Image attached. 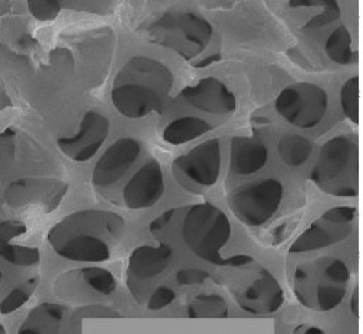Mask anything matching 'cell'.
<instances>
[{"mask_svg":"<svg viewBox=\"0 0 363 334\" xmlns=\"http://www.w3.org/2000/svg\"><path fill=\"white\" fill-rule=\"evenodd\" d=\"M352 313L357 316V292H354L352 296Z\"/></svg>","mask_w":363,"mask_h":334,"instance_id":"obj_38","label":"cell"},{"mask_svg":"<svg viewBox=\"0 0 363 334\" xmlns=\"http://www.w3.org/2000/svg\"><path fill=\"white\" fill-rule=\"evenodd\" d=\"M172 87L173 74L162 62L135 55L116 73L111 99L121 115L140 119L162 113L169 104Z\"/></svg>","mask_w":363,"mask_h":334,"instance_id":"obj_2","label":"cell"},{"mask_svg":"<svg viewBox=\"0 0 363 334\" xmlns=\"http://www.w3.org/2000/svg\"><path fill=\"white\" fill-rule=\"evenodd\" d=\"M109 119L98 111H89L82 118L79 131L72 137H60L57 140V145L70 160L84 163L101 150L109 135Z\"/></svg>","mask_w":363,"mask_h":334,"instance_id":"obj_9","label":"cell"},{"mask_svg":"<svg viewBox=\"0 0 363 334\" xmlns=\"http://www.w3.org/2000/svg\"><path fill=\"white\" fill-rule=\"evenodd\" d=\"M350 233V224H335L321 218L320 221L311 224L292 243L289 252L296 255L321 250L343 241Z\"/></svg>","mask_w":363,"mask_h":334,"instance_id":"obj_16","label":"cell"},{"mask_svg":"<svg viewBox=\"0 0 363 334\" xmlns=\"http://www.w3.org/2000/svg\"><path fill=\"white\" fill-rule=\"evenodd\" d=\"M269 160V150L264 143L250 137H234L231 140V170L238 176H250L262 170Z\"/></svg>","mask_w":363,"mask_h":334,"instance_id":"obj_17","label":"cell"},{"mask_svg":"<svg viewBox=\"0 0 363 334\" xmlns=\"http://www.w3.org/2000/svg\"><path fill=\"white\" fill-rule=\"evenodd\" d=\"M340 105L346 118L353 124L359 123V79L356 76L346 80L340 89Z\"/></svg>","mask_w":363,"mask_h":334,"instance_id":"obj_28","label":"cell"},{"mask_svg":"<svg viewBox=\"0 0 363 334\" xmlns=\"http://www.w3.org/2000/svg\"><path fill=\"white\" fill-rule=\"evenodd\" d=\"M288 6L292 9L296 8H321V15L313 18L304 26L306 31H314V29L324 28L333 22H336L342 16V8L339 0H288Z\"/></svg>","mask_w":363,"mask_h":334,"instance_id":"obj_23","label":"cell"},{"mask_svg":"<svg viewBox=\"0 0 363 334\" xmlns=\"http://www.w3.org/2000/svg\"><path fill=\"white\" fill-rule=\"evenodd\" d=\"M69 187L62 180L22 177L6 187L4 194L5 205L13 209L38 208L52 211L62 202Z\"/></svg>","mask_w":363,"mask_h":334,"instance_id":"obj_8","label":"cell"},{"mask_svg":"<svg viewBox=\"0 0 363 334\" xmlns=\"http://www.w3.org/2000/svg\"><path fill=\"white\" fill-rule=\"evenodd\" d=\"M191 106L211 115H228L237 109V98L225 83L216 77H205L186 86L180 92Z\"/></svg>","mask_w":363,"mask_h":334,"instance_id":"obj_12","label":"cell"},{"mask_svg":"<svg viewBox=\"0 0 363 334\" xmlns=\"http://www.w3.org/2000/svg\"><path fill=\"white\" fill-rule=\"evenodd\" d=\"M284 199V185L278 179H263L240 187L228 196L234 216L250 227H260L274 217Z\"/></svg>","mask_w":363,"mask_h":334,"instance_id":"obj_7","label":"cell"},{"mask_svg":"<svg viewBox=\"0 0 363 334\" xmlns=\"http://www.w3.org/2000/svg\"><path fill=\"white\" fill-rule=\"evenodd\" d=\"M121 314L109 307L99 306V304H94V306L79 308L73 318L74 320H83V318H119Z\"/></svg>","mask_w":363,"mask_h":334,"instance_id":"obj_32","label":"cell"},{"mask_svg":"<svg viewBox=\"0 0 363 334\" xmlns=\"http://www.w3.org/2000/svg\"><path fill=\"white\" fill-rule=\"evenodd\" d=\"M26 231L28 227L19 220H5L0 223V257L5 262L19 267L40 263V249L18 241L26 235Z\"/></svg>","mask_w":363,"mask_h":334,"instance_id":"obj_15","label":"cell"},{"mask_svg":"<svg viewBox=\"0 0 363 334\" xmlns=\"http://www.w3.org/2000/svg\"><path fill=\"white\" fill-rule=\"evenodd\" d=\"M189 318H227L230 316L228 304L221 295H198L188 304Z\"/></svg>","mask_w":363,"mask_h":334,"instance_id":"obj_25","label":"cell"},{"mask_svg":"<svg viewBox=\"0 0 363 334\" xmlns=\"http://www.w3.org/2000/svg\"><path fill=\"white\" fill-rule=\"evenodd\" d=\"M124 227L125 221L112 212L83 209L57 223L48 231L47 240L60 257L99 263L111 257V240H118Z\"/></svg>","mask_w":363,"mask_h":334,"instance_id":"obj_1","label":"cell"},{"mask_svg":"<svg viewBox=\"0 0 363 334\" xmlns=\"http://www.w3.org/2000/svg\"><path fill=\"white\" fill-rule=\"evenodd\" d=\"M323 275L333 282L347 285L350 279V270L342 259H327L324 262Z\"/></svg>","mask_w":363,"mask_h":334,"instance_id":"obj_30","label":"cell"},{"mask_svg":"<svg viewBox=\"0 0 363 334\" xmlns=\"http://www.w3.org/2000/svg\"><path fill=\"white\" fill-rule=\"evenodd\" d=\"M357 167L359 150L356 143L346 135H337L321 147L310 179L328 195L353 198L357 195Z\"/></svg>","mask_w":363,"mask_h":334,"instance_id":"obj_4","label":"cell"},{"mask_svg":"<svg viewBox=\"0 0 363 334\" xmlns=\"http://www.w3.org/2000/svg\"><path fill=\"white\" fill-rule=\"evenodd\" d=\"M275 109L294 127L310 130L324 119L328 109V96L325 90L315 83H294L281 90L275 101Z\"/></svg>","mask_w":363,"mask_h":334,"instance_id":"obj_6","label":"cell"},{"mask_svg":"<svg viewBox=\"0 0 363 334\" xmlns=\"http://www.w3.org/2000/svg\"><path fill=\"white\" fill-rule=\"evenodd\" d=\"M0 179H2V166H0Z\"/></svg>","mask_w":363,"mask_h":334,"instance_id":"obj_41","label":"cell"},{"mask_svg":"<svg viewBox=\"0 0 363 334\" xmlns=\"http://www.w3.org/2000/svg\"><path fill=\"white\" fill-rule=\"evenodd\" d=\"M241 310L255 316H266L277 313L284 304V291L277 278L266 269H262L259 277L245 291L235 295Z\"/></svg>","mask_w":363,"mask_h":334,"instance_id":"obj_14","label":"cell"},{"mask_svg":"<svg viewBox=\"0 0 363 334\" xmlns=\"http://www.w3.org/2000/svg\"><path fill=\"white\" fill-rule=\"evenodd\" d=\"M356 217V209L352 206L331 208L321 216L323 220L335 224H352Z\"/></svg>","mask_w":363,"mask_h":334,"instance_id":"obj_33","label":"cell"},{"mask_svg":"<svg viewBox=\"0 0 363 334\" xmlns=\"http://www.w3.org/2000/svg\"><path fill=\"white\" fill-rule=\"evenodd\" d=\"M176 294L172 288L167 286H157L153 294H151L148 302H147V308L150 311H160L166 307H169L170 304L174 301Z\"/></svg>","mask_w":363,"mask_h":334,"instance_id":"obj_31","label":"cell"},{"mask_svg":"<svg viewBox=\"0 0 363 334\" xmlns=\"http://www.w3.org/2000/svg\"><path fill=\"white\" fill-rule=\"evenodd\" d=\"M67 275L101 295H111L116 289V281L112 273L99 266H89L67 272Z\"/></svg>","mask_w":363,"mask_h":334,"instance_id":"obj_24","label":"cell"},{"mask_svg":"<svg viewBox=\"0 0 363 334\" xmlns=\"http://www.w3.org/2000/svg\"><path fill=\"white\" fill-rule=\"evenodd\" d=\"M141 144L131 137H124L106 148L92 172V184L98 188L109 187L123 177L137 162Z\"/></svg>","mask_w":363,"mask_h":334,"instance_id":"obj_11","label":"cell"},{"mask_svg":"<svg viewBox=\"0 0 363 334\" xmlns=\"http://www.w3.org/2000/svg\"><path fill=\"white\" fill-rule=\"evenodd\" d=\"M66 308L60 304L44 302L29 313L19 327L21 334L58 333L62 327Z\"/></svg>","mask_w":363,"mask_h":334,"instance_id":"obj_19","label":"cell"},{"mask_svg":"<svg viewBox=\"0 0 363 334\" xmlns=\"http://www.w3.org/2000/svg\"><path fill=\"white\" fill-rule=\"evenodd\" d=\"M209 278V273L202 269H182L176 273V281L182 286L201 285Z\"/></svg>","mask_w":363,"mask_h":334,"instance_id":"obj_34","label":"cell"},{"mask_svg":"<svg viewBox=\"0 0 363 334\" xmlns=\"http://www.w3.org/2000/svg\"><path fill=\"white\" fill-rule=\"evenodd\" d=\"M164 174L156 160L147 162L124 188V202L130 209H145L156 205L164 194Z\"/></svg>","mask_w":363,"mask_h":334,"instance_id":"obj_13","label":"cell"},{"mask_svg":"<svg viewBox=\"0 0 363 334\" xmlns=\"http://www.w3.org/2000/svg\"><path fill=\"white\" fill-rule=\"evenodd\" d=\"M172 256L173 250L167 245L140 246L130 256L128 273L137 279L156 278L169 267Z\"/></svg>","mask_w":363,"mask_h":334,"instance_id":"obj_18","label":"cell"},{"mask_svg":"<svg viewBox=\"0 0 363 334\" xmlns=\"http://www.w3.org/2000/svg\"><path fill=\"white\" fill-rule=\"evenodd\" d=\"M26 6L37 21H52L62 12L60 0H26Z\"/></svg>","mask_w":363,"mask_h":334,"instance_id":"obj_29","label":"cell"},{"mask_svg":"<svg viewBox=\"0 0 363 334\" xmlns=\"http://www.w3.org/2000/svg\"><path fill=\"white\" fill-rule=\"evenodd\" d=\"M211 130L213 127L202 118L180 116L167 124L163 131V140L172 145H180L208 134Z\"/></svg>","mask_w":363,"mask_h":334,"instance_id":"obj_20","label":"cell"},{"mask_svg":"<svg viewBox=\"0 0 363 334\" xmlns=\"http://www.w3.org/2000/svg\"><path fill=\"white\" fill-rule=\"evenodd\" d=\"M148 40L191 60L206 50L214 35L208 19L195 12H167L147 29Z\"/></svg>","mask_w":363,"mask_h":334,"instance_id":"obj_5","label":"cell"},{"mask_svg":"<svg viewBox=\"0 0 363 334\" xmlns=\"http://www.w3.org/2000/svg\"><path fill=\"white\" fill-rule=\"evenodd\" d=\"M324 279L318 282L317 291H315V301L317 307L320 311H331L337 308L343 298L346 296V285L333 282L327 279L324 275H321Z\"/></svg>","mask_w":363,"mask_h":334,"instance_id":"obj_26","label":"cell"},{"mask_svg":"<svg viewBox=\"0 0 363 334\" xmlns=\"http://www.w3.org/2000/svg\"><path fill=\"white\" fill-rule=\"evenodd\" d=\"M37 286H38V278H31L16 285L2 301H0V314L9 316L18 311L19 308H22L25 304L31 299Z\"/></svg>","mask_w":363,"mask_h":334,"instance_id":"obj_27","label":"cell"},{"mask_svg":"<svg viewBox=\"0 0 363 334\" xmlns=\"http://www.w3.org/2000/svg\"><path fill=\"white\" fill-rule=\"evenodd\" d=\"M174 212H176V209L167 211V212H164V214H163L162 217L156 218L153 223L150 224V231H151V233H156V231H160V230H163V228H164V226H166V224L170 221V218L173 217Z\"/></svg>","mask_w":363,"mask_h":334,"instance_id":"obj_35","label":"cell"},{"mask_svg":"<svg viewBox=\"0 0 363 334\" xmlns=\"http://www.w3.org/2000/svg\"><path fill=\"white\" fill-rule=\"evenodd\" d=\"M2 281H4V273H2V269H0V285H2Z\"/></svg>","mask_w":363,"mask_h":334,"instance_id":"obj_39","label":"cell"},{"mask_svg":"<svg viewBox=\"0 0 363 334\" xmlns=\"http://www.w3.org/2000/svg\"><path fill=\"white\" fill-rule=\"evenodd\" d=\"M231 237L228 217L216 205L203 202L192 205L182 223V238L188 249L202 260L217 266L238 267L253 262L252 256L235 255L221 257V250Z\"/></svg>","mask_w":363,"mask_h":334,"instance_id":"obj_3","label":"cell"},{"mask_svg":"<svg viewBox=\"0 0 363 334\" xmlns=\"http://www.w3.org/2000/svg\"><path fill=\"white\" fill-rule=\"evenodd\" d=\"M278 155L289 167L306 165L313 155V143L298 134L284 135L278 143Z\"/></svg>","mask_w":363,"mask_h":334,"instance_id":"obj_22","label":"cell"},{"mask_svg":"<svg viewBox=\"0 0 363 334\" xmlns=\"http://www.w3.org/2000/svg\"><path fill=\"white\" fill-rule=\"evenodd\" d=\"M173 167L184 173L194 184L201 187H213L221 173V143L218 138H211L186 155L179 156L173 162Z\"/></svg>","mask_w":363,"mask_h":334,"instance_id":"obj_10","label":"cell"},{"mask_svg":"<svg viewBox=\"0 0 363 334\" xmlns=\"http://www.w3.org/2000/svg\"><path fill=\"white\" fill-rule=\"evenodd\" d=\"M295 333H304V334H323L324 331L318 327H310V325H302L295 328Z\"/></svg>","mask_w":363,"mask_h":334,"instance_id":"obj_37","label":"cell"},{"mask_svg":"<svg viewBox=\"0 0 363 334\" xmlns=\"http://www.w3.org/2000/svg\"><path fill=\"white\" fill-rule=\"evenodd\" d=\"M0 333H6V330H5V327L0 324Z\"/></svg>","mask_w":363,"mask_h":334,"instance_id":"obj_40","label":"cell"},{"mask_svg":"<svg viewBox=\"0 0 363 334\" xmlns=\"http://www.w3.org/2000/svg\"><path fill=\"white\" fill-rule=\"evenodd\" d=\"M327 57L333 63L340 66L354 65L357 62V54L352 47V35L346 26H339L333 31L324 45Z\"/></svg>","mask_w":363,"mask_h":334,"instance_id":"obj_21","label":"cell"},{"mask_svg":"<svg viewBox=\"0 0 363 334\" xmlns=\"http://www.w3.org/2000/svg\"><path fill=\"white\" fill-rule=\"evenodd\" d=\"M220 60H221V55H220V54H213V55H209V57L201 60L199 63L194 65V67H196V69H203V67H208V66H211V65L218 63Z\"/></svg>","mask_w":363,"mask_h":334,"instance_id":"obj_36","label":"cell"}]
</instances>
